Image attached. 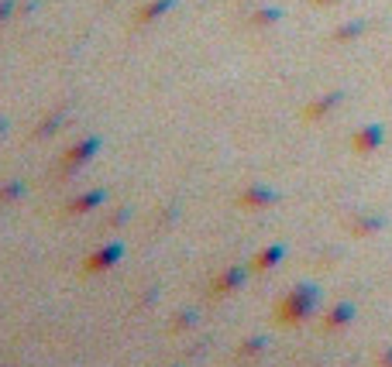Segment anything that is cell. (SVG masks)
<instances>
[{"instance_id":"5b68a950","label":"cell","mask_w":392,"mask_h":367,"mask_svg":"<svg viewBox=\"0 0 392 367\" xmlns=\"http://www.w3.org/2000/svg\"><path fill=\"white\" fill-rule=\"evenodd\" d=\"M382 141H386V127H382V124H368V127H361V131L354 134L351 148L358 155H372V151L382 148Z\"/></svg>"},{"instance_id":"8fae6325","label":"cell","mask_w":392,"mask_h":367,"mask_svg":"<svg viewBox=\"0 0 392 367\" xmlns=\"http://www.w3.org/2000/svg\"><path fill=\"white\" fill-rule=\"evenodd\" d=\"M344 100V93L341 90H334V93H327V97H320V100H314L310 107H306V120H320V117H327Z\"/></svg>"},{"instance_id":"277c9868","label":"cell","mask_w":392,"mask_h":367,"mask_svg":"<svg viewBox=\"0 0 392 367\" xmlns=\"http://www.w3.org/2000/svg\"><path fill=\"white\" fill-rule=\"evenodd\" d=\"M248 271H252V265H231V268H224L220 275H217L214 282H210V295H217V299H224V295H231V292H237L244 282H248Z\"/></svg>"},{"instance_id":"7402d4cb","label":"cell","mask_w":392,"mask_h":367,"mask_svg":"<svg viewBox=\"0 0 392 367\" xmlns=\"http://www.w3.org/2000/svg\"><path fill=\"white\" fill-rule=\"evenodd\" d=\"M314 4H320V7H331V4H341V0H314Z\"/></svg>"},{"instance_id":"4fadbf2b","label":"cell","mask_w":392,"mask_h":367,"mask_svg":"<svg viewBox=\"0 0 392 367\" xmlns=\"http://www.w3.org/2000/svg\"><path fill=\"white\" fill-rule=\"evenodd\" d=\"M66 120H69V114H66V110H56V114H48V117H45V120L38 124V127H35V137H38V141H41V137H52V134H56V131L62 127V124H66Z\"/></svg>"},{"instance_id":"6da1fadb","label":"cell","mask_w":392,"mask_h":367,"mask_svg":"<svg viewBox=\"0 0 392 367\" xmlns=\"http://www.w3.org/2000/svg\"><path fill=\"white\" fill-rule=\"evenodd\" d=\"M316 299H320V289L316 285H296L289 295H282V302L275 306V319L279 323H286V326H293V323H303V319H310L316 309Z\"/></svg>"},{"instance_id":"7a4b0ae2","label":"cell","mask_w":392,"mask_h":367,"mask_svg":"<svg viewBox=\"0 0 392 367\" xmlns=\"http://www.w3.org/2000/svg\"><path fill=\"white\" fill-rule=\"evenodd\" d=\"M100 137H83V141H76L73 148H66L62 151V158H59V179H73V175L79 172V169H86L90 165V158H97V151H100Z\"/></svg>"},{"instance_id":"9a60e30c","label":"cell","mask_w":392,"mask_h":367,"mask_svg":"<svg viewBox=\"0 0 392 367\" xmlns=\"http://www.w3.org/2000/svg\"><path fill=\"white\" fill-rule=\"evenodd\" d=\"M365 21H351V24H341L337 31H334V41H351V38H358V35H365Z\"/></svg>"},{"instance_id":"44dd1931","label":"cell","mask_w":392,"mask_h":367,"mask_svg":"<svg viewBox=\"0 0 392 367\" xmlns=\"http://www.w3.org/2000/svg\"><path fill=\"white\" fill-rule=\"evenodd\" d=\"M375 367H392V347L386 350V353H382V357H378V364Z\"/></svg>"},{"instance_id":"d6986e66","label":"cell","mask_w":392,"mask_h":367,"mask_svg":"<svg viewBox=\"0 0 392 367\" xmlns=\"http://www.w3.org/2000/svg\"><path fill=\"white\" fill-rule=\"evenodd\" d=\"M14 7H18L14 0H0V24H4V21H7L11 14H14Z\"/></svg>"},{"instance_id":"9c48e42d","label":"cell","mask_w":392,"mask_h":367,"mask_svg":"<svg viewBox=\"0 0 392 367\" xmlns=\"http://www.w3.org/2000/svg\"><path fill=\"white\" fill-rule=\"evenodd\" d=\"M176 7V0H148L145 7H138V24H152V21H162L169 11Z\"/></svg>"},{"instance_id":"2e32d148","label":"cell","mask_w":392,"mask_h":367,"mask_svg":"<svg viewBox=\"0 0 392 367\" xmlns=\"http://www.w3.org/2000/svg\"><path fill=\"white\" fill-rule=\"evenodd\" d=\"M24 193H28V186H24V182H18V179H14V182H4V186H0V206H4V203H14V199H21Z\"/></svg>"},{"instance_id":"8992f818","label":"cell","mask_w":392,"mask_h":367,"mask_svg":"<svg viewBox=\"0 0 392 367\" xmlns=\"http://www.w3.org/2000/svg\"><path fill=\"white\" fill-rule=\"evenodd\" d=\"M272 203H279V193L269 189V186H248L244 193L237 196V206H244V210H265Z\"/></svg>"},{"instance_id":"e0dca14e","label":"cell","mask_w":392,"mask_h":367,"mask_svg":"<svg viewBox=\"0 0 392 367\" xmlns=\"http://www.w3.org/2000/svg\"><path fill=\"white\" fill-rule=\"evenodd\" d=\"M282 18V11H279V7H262V11H255V14H252V28H265V24H275V21Z\"/></svg>"},{"instance_id":"7c38bea8","label":"cell","mask_w":392,"mask_h":367,"mask_svg":"<svg viewBox=\"0 0 392 367\" xmlns=\"http://www.w3.org/2000/svg\"><path fill=\"white\" fill-rule=\"evenodd\" d=\"M386 227V216H358L351 223V233L354 237H368V233H378Z\"/></svg>"},{"instance_id":"5bb4252c","label":"cell","mask_w":392,"mask_h":367,"mask_svg":"<svg viewBox=\"0 0 392 367\" xmlns=\"http://www.w3.org/2000/svg\"><path fill=\"white\" fill-rule=\"evenodd\" d=\"M265 347H269V340H265V336H252V340H244V344L237 347V361H255Z\"/></svg>"},{"instance_id":"52a82bcc","label":"cell","mask_w":392,"mask_h":367,"mask_svg":"<svg viewBox=\"0 0 392 367\" xmlns=\"http://www.w3.org/2000/svg\"><path fill=\"white\" fill-rule=\"evenodd\" d=\"M103 203H107V193H103V189H93V193H83V196H76V199H69L66 213H73V216H83V213L100 210Z\"/></svg>"},{"instance_id":"ac0fdd59","label":"cell","mask_w":392,"mask_h":367,"mask_svg":"<svg viewBox=\"0 0 392 367\" xmlns=\"http://www.w3.org/2000/svg\"><path fill=\"white\" fill-rule=\"evenodd\" d=\"M193 323H196V312L193 309L176 312V316H172V333H179V329H190Z\"/></svg>"},{"instance_id":"ffe728a7","label":"cell","mask_w":392,"mask_h":367,"mask_svg":"<svg viewBox=\"0 0 392 367\" xmlns=\"http://www.w3.org/2000/svg\"><path fill=\"white\" fill-rule=\"evenodd\" d=\"M124 220H128V210H118L114 216H110V227H120Z\"/></svg>"},{"instance_id":"603a6c76","label":"cell","mask_w":392,"mask_h":367,"mask_svg":"<svg viewBox=\"0 0 392 367\" xmlns=\"http://www.w3.org/2000/svg\"><path fill=\"white\" fill-rule=\"evenodd\" d=\"M0 134H4V120H0Z\"/></svg>"},{"instance_id":"30bf717a","label":"cell","mask_w":392,"mask_h":367,"mask_svg":"<svg viewBox=\"0 0 392 367\" xmlns=\"http://www.w3.org/2000/svg\"><path fill=\"white\" fill-rule=\"evenodd\" d=\"M351 319H354V306H351V302H337V306H334V309L324 316V329H327V333H334V329H344Z\"/></svg>"},{"instance_id":"ba28073f","label":"cell","mask_w":392,"mask_h":367,"mask_svg":"<svg viewBox=\"0 0 392 367\" xmlns=\"http://www.w3.org/2000/svg\"><path fill=\"white\" fill-rule=\"evenodd\" d=\"M282 257H286V248L282 244H269V248H262L252 257V271H272V268H279Z\"/></svg>"},{"instance_id":"3957f363","label":"cell","mask_w":392,"mask_h":367,"mask_svg":"<svg viewBox=\"0 0 392 367\" xmlns=\"http://www.w3.org/2000/svg\"><path fill=\"white\" fill-rule=\"evenodd\" d=\"M120 257H124V244H118V240H110V244H103V248H97V251L90 254L86 261H83V275H100V271H110L114 265H118Z\"/></svg>"}]
</instances>
